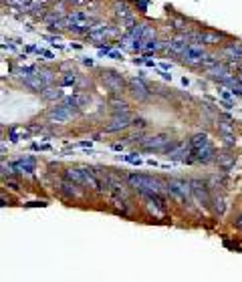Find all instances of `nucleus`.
<instances>
[{
	"label": "nucleus",
	"mask_w": 242,
	"mask_h": 282,
	"mask_svg": "<svg viewBox=\"0 0 242 282\" xmlns=\"http://www.w3.org/2000/svg\"><path fill=\"white\" fill-rule=\"evenodd\" d=\"M107 55H109L111 59H117V61H121V59H123V57H121V53H117V51H109Z\"/></svg>",
	"instance_id": "obj_32"
},
{
	"label": "nucleus",
	"mask_w": 242,
	"mask_h": 282,
	"mask_svg": "<svg viewBox=\"0 0 242 282\" xmlns=\"http://www.w3.org/2000/svg\"><path fill=\"white\" fill-rule=\"evenodd\" d=\"M83 63H85V65H89V67H91V65H93V59H83Z\"/></svg>",
	"instance_id": "obj_36"
},
{
	"label": "nucleus",
	"mask_w": 242,
	"mask_h": 282,
	"mask_svg": "<svg viewBox=\"0 0 242 282\" xmlns=\"http://www.w3.org/2000/svg\"><path fill=\"white\" fill-rule=\"evenodd\" d=\"M22 137H26V131H24L22 127H12V129L8 131V139H10V141H20Z\"/></svg>",
	"instance_id": "obj_22"
},
{
	"label": "nucleus",
	"mask_w": 242,
	"mask_h": 282,
	"mask_svg": "<svg viewBox=\"0 0 242 282\" xmlns=\"http://www.w3.org/2000/svg\"><path fill=\"white\" fill-rule=\"evenodd\" d=\"M182 57H184L186 63L194 65V63H202L206 55H204V51H202V46H198V44H188Z\"/></svg>",
	"instance_id": "obj_9"
},
{
	"label": "nucleus",
	"mask_w": 242,
	"mask_h": 282,
	"mask_svg": "<svg viewBox=\"0 0 242 282\" xmlns=\"http://www.w3.org/2000/svg\"><path fill=\"white\" fill-rule=\"evenodd\" d=\"M36 71H38V69H36L34 65H26V67H20V69H18V75H20L22 79H26V77H32Z\"/></svg>",
	"instance_id": "obj_24"
},
{
	"label": "nucleus",
	"mask_w": 242,
	"mask_h": 282,
	"mask_svg": "<svg viewBox=\"0 0 242 282\" xmlns=\"http://www.w3.org/2000/svg\"><path fill=\"white\" fill-rule=\"evenodd\" d=\"M65 22H67V28L71 32H87V30H91V26H89V14L83 12V10H73L65 18Z\"/></svg>",
	"instance_id": "obj_4"
},
{
	"label": "nucleus",
	"mask_w": 242,
	"mask_h": 282,
	"mask_svg": "<svg viewBox=\"0 0 242 282\" xmlns=\"http://www.w3.org/2000/svg\"><path fill=\"white\" fill-rule=\"evenodd\" d=\"M65 177H67L69 181H75V183L91 185L93 190H101V181L97 179V177L93 175V171L87 169V167H69V169H65Z\"/></svg>",
	"instance_id": "obj_2"
},
{
	"label": "nucleus",
	"mask_w": 242,
	"mask_h": 282,
	"mask_svg": "<svg viewBox=\"0 0 242 282\" xmlns=\"http://www.w3.org/2000/svg\"><path fill=\"white\" fill-rule=\"evenodd\" d=\"M186 46H188V40H186V36H176V38L168 40V49H170L174 55H184Z\"/></svg>",
	"instance_id": "obj_15"
},
{
	"label": "nucleus",
	"mask_w": 242,
	"mask_h": 282,
	"mask_svg": "<svg viewBox=\"0 0 242 282\" xmlns=\"http://www.w3.org/2000/svg\"><path fill=\"white\" fill-rule=\"evenodd\" d=\"M166 187L170 190V194H174L176 198H180L184 202H188L190 196H192V183H188L184 179H170L166 183Z\"/></svg>",
	"instance_id": "obj_6"
},
{
	"label": "nucleus",
	"mask_w": 242,
	"mask_h": 282,
	"mask_svg": "<svg viewBox=\"0 0 242 282\" xmlns=\"http://www.w3.org/2000/svg\"><path fill=\"white\" fill-rule=\"evenodd\" d=\"M234 95H236V93H230L228 89H222V99L224 101H232L234 103Z\"/></svg>",
	"instance_id": "obj_30"
},
{
	"label": "nucleus",
	"mask_w": 242,
	"mask_h": 282,
	"mask_svg": "<svg viewBox=\"0 0 242 282\" xmlns=\"http://www.w3.org/2000/svg\"><path fill=\"white\" fill-rule=\"evenodd\" d=\"M73 83H75V77H65V79L61 81V85H63V87H67V85H73Z\"/></svg>",
	"instance_id": "obj_31"
},
{
	"label": "nucleus",
	"mask_w": 242,
	"mask_h": 282,
	"mask_svg": "<svg viewBox=\"0 0 242 282\" xmlns=\"http://www.w3.org/2000/svg\"><path fill=\"white\" fill-rule=\"evenodd\" d=\"M101 81H103V85H105L111 93H121L123 87H125L123 77H121L119 73H115V71H103V73H101Z\"/></svg>",
	"instance_id": "obj_7"
},
{
	"label": "nucleus",
	"mask_w": 242,
	"mask_h": 282,
	"mask_svg": "<svg viewBox=\"0 0 242 282\" xmlns=\"http://www.w3.org/2000/svg\"><path fill=\"white\" fill-rule=\"evenodd\" d=\"M6 2L18 10H28V4H30V0H6Z\"/></svg>",
	"instance_id": "obj_25"
},
{
	"label": "nucleus",
	"mask_w": 242,
	"mask_h": 282,
	"mask_svg": "<svg viewBox=\"0 0 242 282\" xmlns=\"http://www.w3.org/2000/svg\"><path fill=\"white\" fill-rule=\"evenodd\" d=\"M111 107H113L117 113H123V111H127V103H125V101H111Z\"/></svg>",
	"instance_id": "obj_29"
},
{
	"label": "nucleus",
	"mask_w": 242,
	"mask_h": 282,
	"mask_svg": "<svg viewBox=\"0 0 242 282\" xmlns=\"http://www.w3.org/2000/svg\"><path fill=\"white\" fill-rule=\"evenodd\" d=\"M170 143H172V139H170L168 133H158V135H154V137H150V139H145V141H143V147H145V149L164 151Z\"/></svg>",
	"instance_id": "obj_8"
},
{
	"label": "nucleus",
	"mask_w": 242,
	"mask_h": 282,
	"mask_svg": "<svg viewBox=\"0 0 242 282\" xmlns=\"http://www.w3.org/2000/svg\"><path fill=\"white\" fill-rule=\"evenodd\" d=\"M170 69H172V67H170L168 63H164V65H162V71H170Z\"/></svg>",
	"instance_id": "obj_37"
},
{
	"label": "nucleus",
	"mask_w": 242,
	"mask_h": 282,
	"mask_svg": "<svg viewBox=\"0 0 242 282\" xmlns=\"http://www.w3.org/2000/svg\"><path fill=\"white\" fill-rule=\"evenodd\" d=\"M190 183H192V194L196 196V200H198L200 204H208V202H210V198H208L206 183H202L200 179H194V181H190Z\"/></svg>",
	"instance_id": "obj_12"
},
{
	"label": "nucleus",
	"mask_w": 242,
	"mask_h": 282,
	"mask_svg": "<svg viewBox=\"0 0 242 282\" xmlns=\"http://www.w3.org/2000/svg\"><path fill=\"white\" fill-rule=\"evenodd\" d=\"M129 185H133L135 190H139L141 194H160L164 190V183L152 175H141V173H131L127 175Z\"/></svg>",
	"instance_id": "obj_1"
},
{
	"label": "nucleus",
	"mask_w": 242,
	"mask_h": 282,
	"mask_svg": "<svg viewBox=\"0 0 242 282\" xmlns=\"http://www.w3.org/2000/svg\"><path fill=\"white\" fill-rule=\"evenodd\" d=\"M129 89H131V95L135 97V99H139V101H143V99H148V87H145V83L141 81V79H131L129 81Z\"/></svg>",
	"instance_id": "obj_11"
},
{
	"label": "nucleus",
	"mask_w": 242,
	"mask_h": 282,
	"mask_svg": "<svg viewBox=\"0 0 242 282\" xmlns=\"http://www.w3.org/2000/svg\"><path fill=\"white\" fill-rule=\"evenodd\" d=\"M123 159L127 161V163H133V165H141L143 161H141V157L137 155V153H129V155H123Z\"/></svg>",
	"instance_id": "obj_27"
},
{
	"label": "nucleus",
	"mask_w": 242,
	"mask_h": 282,
	"mask_svg": "<svg viewBox=\"0 0 242 282\" xmlns=\"http://www.w3.org/2000/svg\"><path fill=\"white\" fill-rule=\"evenodd\" d=\"M53 81H55V73L53 71H36L32 77H26L24 79V85L28 87V89H32V91H42V89H46V87H51L53 85Z\"/></svg>",
	"instance_id": "obj_3"
},
{
	"label": "nucleus",
	"mask_w": 242,
	"mask_h": 282,
	"mask_svg": "<svg viewBox=\"0 0 242 282\" xmlns=\"http://www.w3.org/2000/svg\"><path fill=\"white\" fill-rule=\"evenodd\" d=\"M34 165H36L34 157H22V159H18V161L12 163L14 171H18V173H32L34 171Z\"/></svg>",
	"instance_id": "obj_14"
},
{
	"label": "nucleus",
	"mask_w": 242,
	"mask_h": 282,
	"mask_svg": "<svg viewBox=\"0 0 242 282\" xmlns=\"http://www.w3.org/2000/svg\"><path fill=\"white\" fill-rule=\"evenodd\" d=\"M40 95H42V99H46V101H63V99H65L63 91H61V89H55V87H46V89H42V91H40Z\"/></svg>",
	"instance_id": "obj_18"
},
{
	"label": "nucleus",
	"mask_w": 242,
	"mask_h": 282,
	"mask_svg": "<svg viewBox=\"0 0 242 282\" xmlns=\"http://www.w3.org/2000/svg\"><path fill=\"white\" fill-rule=\"evenodd\" d=\"M143 49H148V51H158V49H162V44H160L158 40L152 38V40H148V42L143 44Z\"/></svg>",
	"instance_id": "obj_28"
},
{
	"label": "nucleus",
	"mask_w": 242,
	"mask_h": 282,
	"mask_svg": "<svg viewBox=\"0 0 242 282\" xmlns=\"http://www.w3.org/2000/svg\"><path fill=\"white\" fill-rule=\"evenodd\" d=\"M192 153L196 155V159H198V161H202V163H208V161H212V159H214V151H212V147H210V145L200 147V149H192Z\"/></svg>",
	"instance_id": "obj_19"
},
{
	"label": "nucleus",
	"mask_w": 242,
	"mask_h": 282,
	"mask_svg": "<svg viewBox=\"0 0 242 282\" xmlns=\"http://www.w3.org/2000/svg\"><path fill=\"white\" fill-rule=\"evenodd\" d=\"M91 145H93L91 141H81V143H77V147H89V149H91Z\"/></svg>",
	"instance_id": "obj_34"
},
{
	"label": "nucleus",
	"mask_w": 242,
	"mask_h": 282,
	"mask_svg": "<svg viewBox=\"0 0 242 282\" xmlns=\"http://www.w3.org/2000/svg\"><path fill=\"white\" fill-rule=\"evenodd\" d=\"M77 111H79L77 107H71L67 103H61V105L51 107V111L46 113V117L51 119V121H55V123H67V121L73 119V115H77Z\"/></svg>",
	"instance_id": "obj_5"
},
{
	"label": "nucleus",
	"mask_w": 242,
	"mask_h": 282,
	"mask_svg": "<svg viewBox=\"0 0 242 282\" xmlns=\"http://www.w3.org/2000/svg\"><path fill=\"white\" fill-rule=\"evenodd\" d=\"M113 149H117V151H119V149H123V143H115V145H113Z\"/></svg>",
	"instance_id": "obj_38"
},
{
	"label": "nucleus",
	"mask_w": 242,
	"mask_h": 282,
	"mask_svg": "<svg viewBox=\"0 0 242 282\" xmlns=\"http://www.w3.org/2000/svg\"><path fill=\"white\" fill-rule=\"evenodd\" d=\"M190 145H192V149H200V147L210 145L208 135H206V133H198V135H194V137L190 139Z\"/></svg>",
	"instance_id": "obj_21"
},
{
	"label": "nucleus",
	"mask_w": 242,
	"mask_h": 282,
	"mask_svg": "<svg viewBox=\"0 0 242 282\" xmlns=\"http://www.w3.org/2000/svg\"><path fill=\"white\" fill-rule=\"evenodd\" d=\"M131 117H129V113L127 111H123V113H117L113 119H111V123L105 127V131L107 133H113V131H119V129H125V127H129L131 123Z\"/></svg>",
	"instance_id": "obj_10"
},
{
	"label": "nucleus",
	"mask_w": 242,
	"mask_h": 282,
	"mask_svg": "<svg viewBox=\"0 0 242 282\" xmlns=\"http://www.w3.org/2000/svg\"><path fill=\"white\" fill-rule=\"evenodd\" d=\"M63 103H67V105H71V107L81 109V107H85V105H89V103H91V97H89V95H85V93H73V95H69V97H65V99H63Z\"/></svg>",
	"instance_id": "obj_13"
},
{
	"label": "nucleus",
	"mask_w": 242,
	"mask_h": 282,
	"mask_svg": "<svg viewBox=\"0 0 242 282\" xmlns=\"http://www.w3.org/2000/svg\"><path fill=\"white\" fill-rule=\"evenodd\" d=\"M38 53H40V55H44L46 59H53V57H55V55H53L51 51H38Z\"/></svg>",
	"instance_id": "obj_35"
},
{
	"label": "nucleus",
	"mask_w": 242,
	"mask_h": 282,
	"mask_svg": "<svg viewBox=\"0 0 242 282\" xmlns=\"http://www.w3.org/2000/svg\"><path fill=\"white\" fill-rule=\"evenodd\" d=\"M28 208H38V206H46V202H30V204H26Z\"/></svg>",
	"instance_id": "obj_33"
},
{
	"label": "nucleus",
	"mask_w": 242,
	"mask_h": 282,
	"mask_svg": "<svg viewBox=\"0 0 242 282\" xmlns=\"http://www.w3.org/2000/svg\"><path fill=\"white\" fill-rule=\"evenodd\" d=\"M208 75H210L212 79H216V81H222V79L230 77V71H228V65L218 63V65H214L212 69H208Z\"/></svg>",
	"instance_id": "obj_17"
},
{
	"label": "nucleus",
	"mask_w": 242,
	"mask_h": 282,
	"mask_svg": "<svg viewBox=\"0 0 242 282\" xmlns=\"http://www.w3.org/2000/svg\"><path fill=\"white\" fill-rule=\"evenodd\" d=\"M194 40H198V42H204V44H216V42H220V34L218 32H196V34H194L192 36Z\"/></svg>",
	"instance_id": "obj_16"
},
{
	"label": "nucleus",
	"mask_w": 242,
	"mask_h": 282,
	"mask_svg": "<svg viewBox=\"0 0 242 282\" xmlns=\"http://www.w3.org/2000/svg\"><path fill=\"white\" fill-rule=\"evenodd\" d=\"M224 57H228L230 61H240L242 59V46L240 44H228L224 49Z\"/></svg>",
	"instance_id": "obj_20"
},
{
	"label": "nucleus",
	"mask_w": 242,
	"mask_h": 282,
	"mask_svg": "<svg viewBox=\"0 0 242 282\" xmlns=\"http://www.w3.org/2000/svg\"><path fill=\"white\" fill-rule=\"evenodd\" d=\"M218 63H220V61H218L216 57H204V61H202V67L208 71V69H212V67H214V65H218Z\"/></svg>",
	"instance_id": "obj_26"
},
{
	"label": "nucleus",
	"mask_w": 242,
	"mask_h": 282,
	"mask_svg": "<svg viewBox=\"0 0 242 282\" xmlns=\"http://www.w3.org/2000/svg\"><path fill=\"white\" fill-rule=\"evenodd\" d=\"M236 226H238V228H242V216H238V220H236Z\"/></svg>",
	"instance_id": "obj_39"
},
{
	"label": "nucleus",
	"mask_w": 242,
	"mask_h": 282,
	"mask_svg": "<svg viewBox=\"0 0 242 282\" xmlns=\"http://www.w3.org/2000/svg\"><path fill=\"white\" fill-rule=\"evenodd\" d=\"M63 194H67L69 198H77L79 196V190H77L75 181L73 183H63Z\"/></svg>",
	"instance_id": "obj_23"
}]
</instances>
